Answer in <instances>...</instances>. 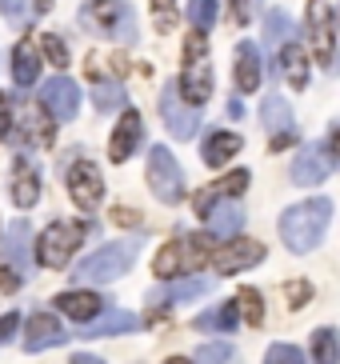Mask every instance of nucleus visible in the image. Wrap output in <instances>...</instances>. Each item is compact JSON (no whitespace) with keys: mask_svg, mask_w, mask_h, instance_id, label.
<instances>
[{"mask_svg":"<svg viewBox=\"0 0 340 364\" xmlns=\"http://www.w3.org/2000/svg\"><path fill=\"white\" fill-rule=\"evenodd\" d=\"M12 332H16V312H9V316L0 321V344H4V341H12Z\"/></svg>","mask_w":340,"mask_h":364,"instance_id":"nucleus-42","label":"nucleus"},{"mask_svg":"<svg viewBox=\"0 0 340 364\" xmlns=\"http://www.w3.org/2000/svg\"><path fill=\"white\" fill-rule=\"evenodd\" d=\"M196 364H240V353H236L233 344L213 341V344H201L196 348Z\"/></svg>","mask_w":340,"mask_h":364,"instance_id":"nucleus-29","label":"nucleus"},{"mask_svg":"<svg viewBox=\"0 0 340 364\" xmlns=\"http://www.w3.org/2000/svg\"><path fill=\"white\" fill-rule=\"evenodd\" d=\"M9 132H12V100L0 92V140L9 136Z\"/></svg>","mask_w":340,"mask_h":364,"instance_id":"nucleus-41","label":"nucleus"},{"mask_svg":"<svg viewBox=\"0 0 340 364\" xmlns=\"http://www.w3.org/2000/svg\"><path fill=\"white\" fill-rule=\"evenodd\" d=\"M105 73L124 76L128 73L124 56H112V60H105V56H88V76H92V85H96V80H105Z\"/></svg>","mask_w":340,"mask_h":364,"instance_id":"nucleus-35","label":"nucleus"},{"mask_svg":"<svg viewBox=\"0 0 340 364\" xmlns=\"http://www.w3.org/2000/svg\"><path fill=\"white\" fill-rule=\"evenodd\" d=\"M285 41H292V21H288V12H268L265 16V44L268 48H280Z\"/></svg>","mask_w":340,"mask_h":364,"instance_id":"nucleus-28","label":"nucleus"},{"mask_svg":"<svg viewBox=\"0 0 340 364\" xmlns=\"http://www.w3.org/2000/svg\"><path fill=\"white\" fill-rule=\"evenodd\" d=\"M285 296H288V309H304V304L312 300V284L309 280H292V284L285 289Z\"/></svg>","mask_w":340,"mask_h":364,"instance_id":"nucleus-39","label":"nucleus"},{"mask_svg":"<svg viewBox=\"0 0 340 364\" xmlns=\"http://www.w3.org/2000/svg\"><path fill=\"white\" fill-rule=\"evenodd\" d=\"M204 225H208L213 236H228V240H233V236L240 232V225H245V208H240L236 200H224L221 196V200L204 213Z\"/></svg>","mask_w":340,"mask_h":364,"instance_id":"nucleus-17","label":"nucleus"},{"mask_svg":"<svg viewBox=\"0 0 340 364\" xmlns=\"http://www.w3.org/2000/svg\"><path fill=\"white\" fill-rule=\"evenodd\" d=\"M236 309H240L245 324H260V321H265V300H260V292H256V289L240 292V296H236Z\"/></svg>","mask_w":340,"mask_h":364,"instance_id":"nucleus-33","label":"nucleus"},{"mask_svg":"<svg viewBox=\"0 0 340 364\" xmlns=\"http://www.w3.org/2000/svg\"><path fill=\"white\" fill-rule=\"evenodd\" d=\"M312 360L317 364H340V332L336 328L312 332Z\"/></svg>","mask_w":340,"mask_h":364,"instance_id":"nucleus-27","label":"nucleus"},{"mask_svg":"<svg viewBox=\"0 0 340 364\" xmlns=\"http://www.w3.org/2000/svg\"><path fill=\"white\" fill-rule=\"evenodd\" d=\"M68 196L76 200V208L80 213H96L100 208V200H105V181H100V172H96V164L88 161H76L73 168H68Z\"/></svg>","mask_w":340,"mask_h":364,"instance_id":"nucleus-8","label":"nucleus"},{"mask_svg":"<svg viewBox=\"0 0 340 364\" xmlns=\"http://www.w3.org/2000/svg\"><path fill=\"white\" fill-rule=\"evenodd\" d=\"M12 80L21 88H32L41 80V53L32 48V41L16 44V53H12Z\"/></svg>","mask_w":340,"mask_h":364,"instance_id":"nucleus-22","label":"nucleus"},{"mask_svg":"<svg viewBox=\"0 0 340 364\" xmlns=\"http://www.w3.org/2000/svg\"><path fill=\"white\" fill-rule=\"evenodd\" d=\"M280 68H285V76H288V85L292 88L309 85V60H304V48H300L297 41L280 44Z\"/></svg>","mask_w":340,"mask_h":364,"instance_id":"nucleus-25","label":"nucleus"},{"mask_svg":"<svg viewBox=\"0 0 340 364\" xmlns=\"http://www.w3.org/2000/svg\"><path fill=\"white\" fill-rule=\"evenodd\" d=\"M36 0H0V16L12 24V28H28L36 9H32Z\"/></svg>","mask_w":340,"mask_h":364,"instance_id":"nucleus-30","label":"nucleus"},{"mask_svg":"<svg viewBox=\"0 0 340 364\" xmlns=\"http://www.w3.org/2000/svg\"><path fill=\"white\" fill-rule=\"evenodd\" d=\"M0 252L9 257V268L12 272H32V248H28V225L24 220H12L4 240H0Z\"/></svg>","mask_w":340,"mask_h":364,"instance_id":"nucleus-16","label":"nucleus"},{"mask_svg":"<svg viewBox=\"0 0 340 364\" xmlns=\"http://www.w3.org/2000/svg\"><path fill=\"white\" fill-rule=\"evenodd\" d=\"M265 364H304V353H300L297 344H272Z\"/></svg>","mask_w":340,"mask_h":364,"instance_id":"nucleus-36","label":"nucleus"},{"mask_svg":"<svg viewBox=\"0 0 340 364\" xmlns=\"http://www.w3.org/2000/svg\"><path fill=\"white\" fill-rule=\"evenodd\" d=\"M216 12H221V4L216 0H188V21L196 33H208L216 24Z\"/></svg>","mask_w":340,"mask_h":364,"instance_id":"nucleus-32","label":"nucleus"},{"mask_svg":"<svg viewBox=\"0 0 340 364\" xmlns=\"http://www.w3.org/2000/svg\"><path fill=\"white\" fill-rule=\"evenodd\" d=\"M12 200H16V208H32V204L41 200V176H36V164H28V161L12 164Z\"/></svg>","mask_w":340,"mask_h":364,"instance_id":"nucleus-19","label":"nucleus"},{"mask_svg":"<svg viewBox=\"0 0 340 364\" xmlns=\"http://www.w3.org/2000/svg\"><path fill=\"white\" fill-rule=\"evenodd\" d=\"M140 140H144V124H140V112H132L128 108L124 117H120V124H117V132H112V140H108V156L117 164H124L132 152L140 149Z\"/></svg>","mask_w":340,"mask_h":364,"instance_id":"nucleus-14","label":"nucleus"},{"mask_svg":"<svg viewBox=\"0 0 340 364\" xmlns=\"http://www.w3.org/2000/svg\"><path fill=\"white\" fill-rule=\"evenodd\" d=\"M44 56H48L56 68H68V44H64L60 36H44Z\"/></svg>","mask_w":340,"mask_h":364,"instance_id":"nucleus-40","label":"nucleus"},{"mask_svg":"<svg viewBox=\"0 0 340 364\" xmlns=\"http://www.w3.org/2000/svg\"><path fill=\"white\" fill-rule=\"evenodd\" d=\"M112 220H117V225H140V213H132V208H117Z\"/></svg>","mask_w":340,"mask_h":364,"instance_id":"nucleus-43","label":"nucleus"},{"mask_svg":"<svg viewBox=\"0 0 340 364\" xmlns=\"http://www.w3.org/2000/svg\"><path fill=\"white\" fill-rule=\"evenodd\" d=\"M329 156H336V161H340V124L332 129V136H329Z\"/></svg>","mask_w":340,"mask_h":364,"instance_id":"nucleus-44","label":"nucleus"},{"mask_svg":"<svg viewBox=\"0 0 340 364\" xmlns=\"http://www.w3.org/2000/svg\"><path fill=\"white\" fill-rule=\"evenodd\" d=\"M152 12H156L160 33H172L176 28V0H152Z\"/></svg>","mask_w":340,"mask_h":364,"instance_id":"nucleus-37","label":"nucleus"},{"mask_svg":"<svg viewBox=\"0 0 340 364\" xmlns=\"http://www.w3.org/2000/svg\"><path fill=\"white\" fill-rule=\"evenodd\" d=\"M181 97L192 108H201L213 97V65H208V41L204 33H192L184 41V73H181Z\"/></svg>","mask_w":340,"mask_h":364,"instance_id":"nucleus-4","label":"nucleus"},{"mask_svg":"<svg viewBox=\"0 0 340 364\" xmlns=\"http://www.w3.org/2000/svg\"><path fill=\"white\" fill-rule=\"evenodd\" d=\"M73 364H105V360H96V356H73Z\"/></svg>","mask_w":340,"mask_h":364,"instance_id":"nucleus-46","label":"nucleus"},{"mask_svg":"<svg viewBox=\"0 0 340 364\" xmlns=\"http://www.w3.org/2000/svg\"><path fill=\"white\" fill-rule=\"evenodd\" d=\"M140 321L132 316V312L124 309H112V312H100V316H92V324H80V336H124V332H137Z\"/></svg>","mask_w":340,"mask_h":364,"instance_id":"nucleus-18","label":"nucleus"},{"mask_svg":"<svg viewBox=\"0 0 340 364\" xmlns=\"http://www.w3.org/2000/svg\"><path fill=\"white\" fill-rule=\"evenodd\" d=\"M80 24H88V28H96L100 36L120 41V44H137V36H140L137 12H132V4H124V0H85Z\"/></svg>","mask_w":340,"mask_h":364,"instance_id":"nucleus-2","label":"nucleus"},{"mask_svg":"<svg viewBox=\"0 0 340 364\" xmlns=\"http://www.w3.org/2000/svg\"><path fill=\"white\" fill-rule=\"evenodd\" d=\"M64 324H56V316H48V312H36L28 324H24V348L28 353H41V348H56V344H64Z\"/></svg>","mask_w":340,"mask_h":364,"instance_id":"nucleus-15","label":"nucleus"},{"mask_svg":"<svg viewBox=\"0 0 340 364\" xmlns=\"http://www.w3.org/2000/svg\"><path fill=\"white\" fill-rule=\"evenodd\" d=\"M245 188H248V172L245 168H236L233 176H224L221 184H213L216 196H236V193H245Z\"/></svg>","mask_w":340,"mask_h":364,"instance_id":"nucleus-38","label":"nucleus"},{"mask_svg":"<svg viewBox=\"0 0 340 364\" xmlns=\"http://www.w3.org/2000/svg\"><path fill=\"white\" fill-rule=\"evenodd\" d=\"M41 105L53 112V120H73L76 108H80V88H76V80H68V76H53V80H44L41 88Z\"/></svg>","mask_w":340,"mask_h":364,"instance_id":"nucleus-10","label":"nucleus"},{"mask_svg":"<svg viewBox=\"0 0 340 364\" xmlns=\"http://www.w3.org/2000/svg\"><path fill=\"white\" fill-rule=\"evenodd\" d=\"M240 144H245V140L236 136V132H224V129H216V132H208V136H204V149H201V156H204V164H213V168H221L224 161H233L236 152H240Z\"/></svg>","mask_w":340,"mask_h":364,"instance_id":"nucleus-20","label":"nucleus"},{"mask_svg":"<svg viewBox=\"0 0 340 364\" xmlns=\"http://www.w3.org/2000/svg\"><path fill=\"white\" fill-rule=\"evenodd\" d=\"M329 216H332L329 196H312V200H304V204H292V208L280 216V240L288 245V252H312V248L324 240Z\"/></svg>","mask_w":340,"mask_h":364,"instance_id":"nucleus-1","label":"nucleus"},{"mask_svg":"<svg viewBox=\"0 0 340 364\" xmlns=\"http://www.w3.org/2000/svg\"><path fill=\"white\" fill-rule=\"evenodd\" d=\"M260 120H265V129L272 132V149H285L288 140H297V120H292V108H288V100L280 97V92H272V97L260 105Z\"/></svg>","mask_w":340,"mask_h":364,"instance_id":"nucleus-12","label":"nucleus"},{"mask_svg":"<svg viewBox=\"0 0 340 364\" xmlns=\"http://www.w3.org/2000/svg\"><path fill=\"white\" fill-rule=\"evenodd\" d=\"M240 309H236V300H228V304H216V309L201 312L196 321H192V328H201V332H233L240 328Z\"/></svg>","mask_w":340,"mask_h":364,"instance_id":"nucleus-23","label":"nucleus"},{"mask_svg":"<svg viewBox=\"0 0 340 364\" xmlns=\"http://www.w3.org/2000/svg\"><path fill=\"white\" fill-rule=\"evenodd\" d=\"M236 4V16H240V21H248V12H253V0H233Z\"/></svg>","mask_w":340,"mask_h":364,"instance_id":"nucleus-45","label":"nucleus"},{"mask_svg":"<svg viewBox=\"0 0 340 364\" xmlns=\"http://www.w3.org/2000/svg\"><path fill=\"white\" fill-rule=\"evenodd\" d=\"M208 289H213V284H208L204 277H192V280H181L176 289H169V300H176V304H188V300H201Z\"/></svg>","mask_w":340,"mask_h":364,"instance_id":"nucleus-34","label":"nucleus"},{"mask_svg":"<svg viewBox=\"0 0 340 364\" xmlns=\"http://www.w3.org/2000/svg\"><path fill=\"white\" fill-rule=\"evenodd\" d=\"M329 176H332L329 149H320V144H304V149L297 152V161H292V181L304 184V188H312V184L329 181Z\"/></svg>","mask_w":340,"mask_h":364,"instance_id":"nucleus-13","label":"nucleus"},{"mask_svg":"<svg viewBox=\"0 0 340 364\" xmlns=\"http://www.w3.org/2000/svg\"><path fill=\"white\" fill-rule=\"evenodd\" d=\"M36 12H48V0H36Z\"/></svg>","mask_w":340,"mask_h":364,"instance_id":"nucleus-48","label":"nucleus"},{"mask_svg":"<svg viewBox=\"0 0 340 364\" xmlns=\"http://www.w3.org/2000/svg\"><path fill=\"white\" fill-rule=\"evenodd\" d=\"M188 248H184V240H172V245H164L156 252V260H152V272H156L160 280H169V277H176V272H184L188 268Z\"/></svg>","mask_w":340,"mask_h":364,"instance_id":"nucleus-26","label":"nucleus"},{"mask_svg":"<svg viewBox=\"0 0 340 364\" xmlns=\"http://www.w3.org/2000/svg\"><path fill=\"white\" fill-rule=\"evenodd\" d=\"M149 184H152V193H156L164 204H181L184 200L181 164H176V156H172L164 144H156V149L149 152Z\"/></svg>","mask_w":340,"mask_h":364,"instance_id":"nucleus-7","label":"nucleus"},{"mask_svg":"<svg viewBox=\"0 0 340 364\" xmlns=\"http://www.w3.org/2000/svg\"><path fill=\"white\" fill-rule=\"evenodd\" d=\"M309 36H312V48H317V60L320 65L336 68V44H332V9L324 0H309Z\"/></svg>","mask_w":340,"mask_h":364,"instance_id":"nucleus-9","label":"nucleus"},{"mask_svg":"<svg viewBox=\"0 0 340 364\" xmlns=\"http://www.w3.org/2000/svg\"><path fill=\"white\" fill-rule=\"evenodd\" d=\"M260 80H265V73H260V53H256V44L245 41L236 48V85H240V92H256Z\"/></svg>","mask_w":340,"mask_h":364,"instance_id":"nucleus-21","label":"nucleus"},{"mask_svg":"<svg viewBox=\"0 0 340 364\" xmlns=\"http://www.w3.org/2000/svg\"><path fill=\"white\" fill-rule=\"evenodd\" d=\"M213 260L224 277H233V272H245V268L260 264V260H265V245H260V240H248V236H233Z\"/></svg>","mask_w":340,"mask_h":364,"instance_id":"nucleus-11","label":"nucleus"},{"mask_svg":"<svg viewBox=\"0 0 340 364\" xmlns=\"http://www.w3.org/2000/svg\"><path fill=\"white\" fill-rule=\"evenodd\" d=\"M137 248H140V236L100 245L92 257H85L80 264H76V280H80V284H108V280H120L128 268H132Z\"/></svg>","mask_w":340,"mask_h":364,"instance_id":"nucleus-3","label":"nucleus"},{"mask_svg":"<svg viewBox=\"0 0 340 364\" xmlns=\"http://www.w3.org/2000/svg\"><path fill=\"white\" fill-rule=\"evenodd\" d=\"M88 236L85 220H53V225L41 232V245H36V257L48 268H64L73 260V252L80 248V240Z\"/></svg>","mask_w":340,"mask_h":364,"instance_id":"nucleus-5","label":"nucleus"},{"mask_svg":"<svg viewBox=\"0 0 340 364\" xmlns=\"http://www.w3.org/2000/svg\"><path fill=\"white\" fill-rule=\"evenodd\" d=\"M164 364H192V360H184V356H172V360H164Z\"/></svg>","mask_w":340,"mask_h":364,"instance_id":"nucleus-47","label":"nucleus"},{"mask_svg":"<svg viewBox=\"0 0 340 364\" xmlns=\"http://www.w3.org/2000/svg\"><path fill=\"white\" fill-rule=\"evenodd\" d=\"M92 105H96V112H117V108L124 105V92H120V85H112V80H96Z\"/></svg>","mask_w":340,"mask_h":364,"instance_id":"nucleus-31","label":"nucleus"},{"mask_svg":"<svg viewBox=\"0 0 340 364\" xmlns=\"http://www.w3.org/2000/svg\"><path fill=\"white\" fill-rule=\"evenodd\" d=\"M56 309H60L64 316H73V321L85 324L100 312V296H96V292H60V296H56Z\"/></svg>","mask_w":340,"mask_h":364,"instance_id":"nucleus-24","label":"nucleus"},{"mask_svg":"<svg viewBox=\"0 0 340 364\" xmlns=\"http://www.w3.org/2000/svg\"><path fill=\"white\" fill-rule=\"evenodd\" d=\"M160 120H164V129L176 140H192V132H201V108H192L181 97L176 80H169V85L160 88Z\"/></svg>","mask_w":340,"mask_h":364,"instance_id":"nucleus-6","label":"nucleus"}]
</instances>
